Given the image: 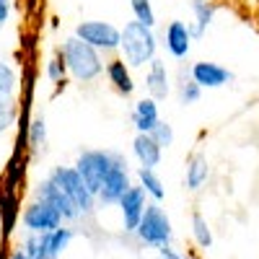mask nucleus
Segmentation results:
<instances>
[{"instance_id":"nucleus-36","label":"nucleus","mask_w":259,"mask_h":259,"mask_svg":"<svg viewBox=\"0 0 259 259\" xmlns=\"http://www.w3.org/2000/svg\"><path fill=\"white\" fill-rule=\"evenodd\" d=\"M8 259H29V256L24 254V249H16V251H13V254H11Z\"/></svg>"},{"instance_id":"nucleus-22","label":"nucleus","mask_w":259,"mask_h":259,"mask_svg":"<svg viewBox=\"0 0 259 259\" xmlns=\"http://www.w3.org/2000/svg\"><path fill=\"white\" fill-rule=\"evenodd\" d=\"M16 122H18V104H16V96H13L11 91L0 89V135L8 133Z\"/></svg>"},{"instance_id":"nucleus-19","label":"nucleus","mask_w":259,"mask_h":259,"mask_svg":"<svg viewBox=\"0 0 259 259\" xmlns=\"http://www.w3.org/2000/svg\"><path fill=\"white\" fill-rule=\"evenodd\" d=\"M189 8L194 13V21H192V36L194 39H202L205 31L210 29V24L215 21V6L210 0H189Z\"/></svg>"},{"instance_id":"nucleus-17","label":"nucleus","mask_w":259,"mask_h":259,"mask_svg":"<svg viewBox=\"0 0 259 259\" xmlns=\"http://www.w3.org/2000/svg\"><path fill=\"white\" fill-rule=\"evenodd\" d=\"M26 163H29V150H13V156L8 158L6 168H3V177H0V187L6 189H16L24 184V177H26Z\"/></svg>"},{"instance_id":"nucleus-8","label":"nucleus","mask_w":259,"mask_h":259,"mask_svg":"<svg viewBox=\"0 0 259 259\" xmlns=\"http://www.w3.org/2000/svg\"><path fill=\"white\" fill-rule=\"evenodd\" d=\"M130 187H133V174H130V168H127L124 156H119L117 163L112 166V171L106 174V179H104V184H101V189H99V194H96V200H99L101 207H104V205H106V207L117 205L124 194H127Z\"/></svg>"},{"instance_id":"nucleus-15","label":"nucleus","mask_w":259,"mask_h":259,"mask_svg":"<svg viewBox=\"0 0 259 259\" xmlns=\"http://www.w3.org/2000/svg\"><path fill=\"white\" fill-rule=\"evenodd\" d=\"M145 91H148L150 99H156V101H161V99H166V96L171 94V75H168V70H166V62L158 60V57L148 65Z\"/></svg>"},{"instance_id":"nucleus-11","label":"nucleus","mask_w":259,"mask_h":259,"mask_svg":"<svg viewBox=\"0 0 259 259\" xmlns=\"http://www.w3.org/2000/svg\"><path fill=\"white\" fill-rule=\"evenodd\" d=\"M192 26L184 21H168L163 34H161V45L163 50L174 57V60H184L192 50Z\"/></svg>"},{"instance_id":"nucleus-14","label":"nucleus","mask_w":259,"mask_h":259,"mask_svg":"<svg viewBox=\"0 0 259 259\" xmlns=\"http://www.w3.org/2000/svg\"><path fill=\"white\" fill-rule=\"evenodd\" d=\"M0 223H3V236H13L16 226L21 223V194L16 189L0 187Z\"/></svg>"},{"instance_id":"nucleus-2","label":"nucleus","mask_w":259,"mask_h":259,"mask_svg":"<svg viewBox=\"0 0 259 259\" xmlns=\"http://www.w3.org/2000/svg\"><path fill=\"white\" fill-rule=\"evenodd\" d=\"M122 57L127 60L130 68H145L156 60L158 52V36L156 31L140 24V21H127L122 26Z\"/></svg>"},{"instance_id":"nucleus-13","label":"nucleus","mask_w":259,"mask_h":259,"mask_svg":"<svg viewBox=\"0 0 259 259\" xmlns=\"http://www.w3.org/2000/svg\"><path fill=\"white\" fill-rule=\"evenodd\" d=\"M104 75H106V80L112 83V89H114L119 96L130 99V96L135 94V78H133V68L127 65V60H124V57H112V60H106Z\"/></svg>"},{"instance_id":"nucleus-29","label":"nucleus","mask_w":259,"mask_h":259,"mask_svg":"<svg viewBox=\"0 0 259 259\" xmlns=\"http://www.w3.org/2000/svg\"><path fill=\"white\" fill-rule=\"evenodd\" d=\"M45 75H47V80H52V83H62L65 78H68V65H65V60H62V52H60V50L47 60Z\"/></svg>"},{"instance_id":"nucleus-23","label":"nucleus","mask_w":259,"mask_h":259,"mask_svg":"<svg viewBox=\"0 0 259 259\" xmlns=\"http://www.w3.org/2000/svg\"><path fill=\"white\" fill-rule=\"evenodd\" d=\"M73 228H68V226H60L57 231H52V233H47V246H50V256L52 259H60L62 254H65V249L70 246V241H73Z\"/></svg>"},{"instance_id":"nucleus-37","label":"nucleus","mask_w":259,"mask_h":259,"mask_svg":"<svg viewBox=\"0 0 259 259\" xmlns=\"http://www.w3.org/2000/svg\"><path fill=\"white\" fill-rule=\"evenodd\" d=\"M184 259H194V256H192V254H187V256H184Z\"/></svg>"},{"instance_id":"nucleus-3","label":"nucleus","mask_w":259,"mask_h":259,"mask_svg":"<svg viewBox=\"0 0 259 259\" xmlns=\"http://www.w3.org/2000/svg\"><path fill=\"white\" fill-rule=\"evenodd\" d=\"M50 179L73 200V205L78 207L80 215H91L96 210V205H99L96 194L85 184V179L80 177V171L75 166H55L50 171Z\"/></svg>"},{"instance_id":"nucleus-12","label":"nucleus","mask_w":259,"mask_h":259,"mask_svg":"<svg viewBox=\"0 0 259 259\" xmlns=\"http://www.w3.org/2000/svg\"><path fill=\"white\" fill-rule=\"evenodd\" d=\"M189 75L194 78V83H200L202 89H223V85H228L233 80V73L228 68H223L218 62H207V60L192 62Z\"/></svg>"},{"instance_id":"nucleus-32","label":"nucleus","mask_w":259,"mask_h":259,"mask_svg":"<svg viewBox=\"0 0 259 259\" xmlns=\"http://www.w3.org/2000/svg\"><path fill=\"white\" fill-rule=\"evenodd\" d=\"M18 50L29 60H34V55H36V34L34 31H21V47Z\"/></svg>"},{"instance_id":"nucleus-10","label":"nucleus","mask_w":259,"mask_h":259,"mask_svg":"<svg viewBox=\"0 0 259 259\" xmlns=\"http://www.w3.org/2000/svg\"><path fill=\"white\" fill-rule=\"evenodd\" d=\"M117 207H119V215H122V228H124V233H135L138 231V226H140V221H143V212H145V207H148V194H145V189L140 187V184H133L127 189V194L117 202Z\"/></svg>"},{"instance_id":"nucleus-31","label":"nucleus","mask_w":259,"mask_h":259,"mask_svg":"<svg viewBox=\"0 0 259 259\" xmlns=\"http://www.w3.org/2000/svg\"><path fill=\"white\" fill-rule=\"evenodd\" d=\"M16 85H18V75H16V70L11 68L6 60H0V89L13 94V91H16Z\"/></svg>"},{"instance_id":"nucleus-20","label":"nucleus","mask_w":259,"mask_h":259,"mask_svg":"<svg viewBox=\"0 0 259 259\" xmlns=\"http://www.w3.org/2000/svg\"><path fill=\"white\" fill-rule=\"evenodd\" d=\"M210 177V166H207V158L202 153H194L189 161H187V174H184V184L189 192H197L202 189V184L207 182Z\"/></svg>"},{"instance_id":"nucleus-7","label":"nucleus","mask_w":259,"mask_h":259,"mask_svg":"<svg viewBox=\"0 0 259 259\" xmlns=\"http://www.w3.org/2000/svg\"><path fill=\"white\" fill-rule=\"evenodd\" d=\"M62 215L47 205L41 200H34L24 207V212H21V226L26 228V233H52L62 226Z\"/></svg>"},{"instance_id":"nucleus-27","label":"nucleus","mask_w":259,"mask_h":259,"mask_svg":"<svg viewBox=\"0 0 259 259\" xmlns=\"http://www.w3.org/2000/svg\"><path fill=\"white\" fill-rule=\"evenodd\" d=\"M45 143H47V122H45V117H34L29 124V150L36 153Z\"/></svg>"},{"instance_id":"nucleus-34","label":"nucleus","mask_w":259,"mask_h":259,"mask_svg":"<svg viewBox=\"0 0 259 259\" xmlns=\"http://www.w3.org/2000/svg\"><path fill=\"white\" fill-rule=\"evenodd\" d=\"M158 254H161V259H184V254H179L177 249H171V246L158 249Z\"/></svg>"},{"instance_id":"nucleus-33","label":"nucleus","mask_w":259,"mask_h":259,"mask_svg":"<svg viewBox=\"0 0 259 259\" xmlns=\"http://www.w3.org/2000/svg\"><path fill=\"white\" fill-rule=\"evenodd\" d=\"M11 11H13V0H0V29L8 24Z\"/></svg>"},{"instance_id":"nucleus-16","label":"nucleus","mask_w":259,"mask_h":259,"mask_svg":"<svg viewBox=\"0 0 259 259\" xmlns=\"http://www.w3.org/2000/svg\"><path fill=\"white\" fill-rule=\"evenodd\" d=\"M161 150L163 148L156 143V138L150 135V133H138L133 138V156L145 168H156L161 163Z\"/></svg>"},{"instance_id":"nucleus-21","label":"nucleus","mask_w":259,"mask_h":259,"mask_svg":"<svg viewBox=\"0 0 259 259\" xmlns=\"http://www.w3.org/2000/svg\"><path fill=\"white\" fill-rule=\"evenodd\" d=\"M138 182H140V187L145 189V194H148L153 202H163L166 189H163V182H161L158 174H156V168L140 166V168H138Z\"/></svg>"},{"instance_id":"nucleus-4","label":"nucleus","mask_w":259,"mask_h":259,"mask_svg":"<svg viewBox=\"0 0 259 259\" xmlns=\"http://www.w3.org/2000/svg\"><path fill=\"white\" fill-rule=\"evenodd\" d=\"M135 236H138L145 246H153V249L171 246L174 228H171V218L166 215V210L161 207V202H148V207H145V212H143V221H140Z\"/></svg>"},{"instance_id":"nucleus-26","label":"nucleus","mask_w":259,"mask_h":259,"mask_svg":"<svg viewBox=\"0 0 259 259\" xmlns=\"http://www.w3.org/2000/svg\"><path fill=\"white\" fill-rule=\"evenodd\" d=\"M192 239L200 249H210L212 246V231L205 221L202 212H192Z\"/></svg>"},{"instance_id":"nucleus-5","label":"nucleus","mask_w":259,"mask_h":259,"mask_svg":"<svg viewBox=\"0 0 259 259\" xmlns=\"http://www.w3.org/2000/svg\"><path fill=\"white\" fill-rule=\"evenodd\" d=\"M122 153H117V150H101V148H91V150H80L78 158H75V168L80 171V177L85 179V184L91 187L94 194H99L106 174L112 171V166L117 163Z\"/></svg>"},{"instance_id":"nucleus-28","label":"nucleus","mask_w":259,"mask_h":259,"mask_svg":"<svg viewBox=\"0 0 259 259\" xmlns=\"http://www.w3.org/2000/svg\"><path fill=\"white\" fill-rule=\"evenodd\" d=\"M130 8H133L135 21H140V24H145L150 29L156 26V11H153V3H150V0H130Z\"/></svg>"},{"instance_id":"nucleus-18","label":"nucleus","mask_w":259,"mask_h":259,"mask_svg":"<svg viewBox=\"0 0 259 259\" xmlns=\"http://www.w3.org/2000/svg\"><path fill=\"white\" fill-rule=\"evenodd\" d=\"M161 122V114H158V101L150 99V96H143L135 101L133 106V124L138 133H150L156 124Z\"/></svg>"},{"instance_id":"nucleus-1","label":"nucleus","mask_w":259,"mask_h":259,"mask_svg":"<svg viewBox=\"0 0 259 259\" xmlns=\"http://www.w3.org/2000/svg\"><path fill=\"white\" fill-rule=\"evenodd\" d=\"M60 52H62L65 65H68V75L75 83H94L99 75H104L106 62H104L101 52L94 50L91 45H85V41L78 39L75 34L62 41Z\"/></svg>"},{"instance_id":"nucleus-38","label":"nucleus","mask_w":259,"mask_h":259,"mask_svg":"<svg viewBox=\"0 0 259 259\" xmlns=\"http://www.w3.org/2000/svg\"><path fill=\"white\" fill-rule=\"evenodd\" d=\"M256 26H259V18H256Z\"/></svg>"},{"instance_id":"nucleus-35","label":"nucleus","mask_w":259,"mask_h":259,"mask_svg":"<svg viewBox=\"0 0 259 259\" xmlns=\"http://www.w3.org/2000/svg\"><path fill=\"white\" fill-rule=\"evenodd\" d=\"M36 8H39V0H24V11H26V16H31Z\"/></svg>"},{"instance_id":"nucleus-30","label":"nucleus","mask_w":259,"mask_h":259,"mask_svg":"<svg viewBox=\"0 0 259 259\" xmlns=\"http://www.w3.org/2000/svg\"><path fill=\"white\" fill-rule=\"evenodd\" d=\"M150 135L156 138V143L161 148H168V145H174V127H171L166 119H161L153 130H150Z\"/></svg>"},{"instance_id":"nucleus-6","label":"nucleus","mask_w":259,"mask_h":259,"mask_svg":"<svg viewBox=\"0 0 259 259\" xmlns=\"http://www.w3.org/2000/svg\"><path fill=\"white\" fill-rule=\"evenodd\" d=\"M73 34L78 39H83L85 45H91L94 50H99L101 55H112L122 45V29H117L109 21H99V18L80 21Z\"/></svg>"},{"instance_id":"nucleus-9","label":"nucleus","mask_w":259,"mask_h":259,"mask_svg":"<svg viewBox=\"0 0 259 259\" xmlns=\"http://www.w3.org/2000/svg\"><path fill=\"white\" fill-rule=\"evenodd\" d=\"M34 200H41V202L52 205V207L62 215L65 223H70V221H78V218H80V212H78V207L73 205V200H70L68 194H65L50 177L41 179V182L34 187Z\"/></svg>"},{"instance_id":"nucleus-24","label":"nucleus","mask_w":259,"mask_h":259,"mask_svg":"<svg viewBox=\"0 0 259 259\" xmlns=\"http://www.w3.org/2000/svg\"><path fill=\"white\" fill-rule=\"evenodd\" d=\"M177 96H179V104H184V106L197 104L200 96H202V85L194 83V78L192 75H184V70H182L179 83H177Z\"/></svg>"},{"instance_id":"nucleus-25","label":"nucleus","mask_w":259,"mask_h":259,"mask_svg":"<svg viewBox=\"0 0 259 259\" xmlns=\"http://www.w3.org/2000/svg\"><path fill=\"white\" fill-rule=\"evenodd\" d=\"M24 254L29 259H52L50 256V246H47V233H26L24 239Z\"/></svg>"}]
</instances>
